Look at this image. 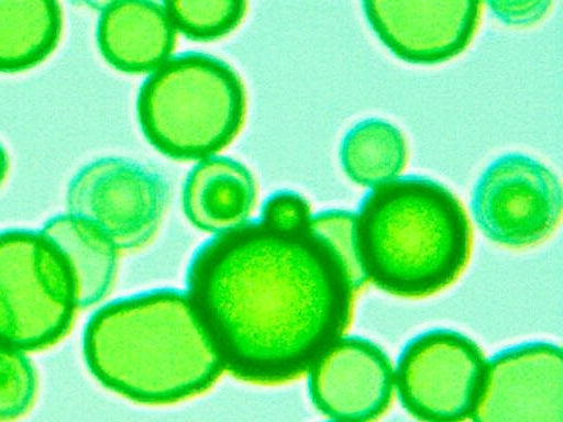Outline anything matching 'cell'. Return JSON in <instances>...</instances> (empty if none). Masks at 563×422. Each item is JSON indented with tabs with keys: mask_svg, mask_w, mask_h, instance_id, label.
I'll list each match as a JSON object with an SVG mask.
<instances>
[{
	"mask_svg": "<svg viewBox=\"0 0 563 422\" xmlns=\"http://www.w3.org/2000/svg\"><path fill=\"white\" fill-rule=\"evenodd\" d=\"M340 160L353 182L374 188L397 178L405 169L406 138L393 123L368 118L346 132L340 146Z\"/></svg>",
	"mask_w": 563,
	"mask_h": 422,
	"instance_id": "2e32d148",
	"label": "cell"
},
{
	"mask_svg": "<svg viewBox=\"0 0 563 422\" xmlns=\"http://www.w3.org/2000/svg\"><path fill=\"white\" fill-rule=\"evenodd\" d=\"M84 355L106 388L148 406L196 397L224 371L186 291L172 288L100 308L85 329Z\"/></svg>",
	"mask_w": 563,
	"mask_h": 422,
	"instance_id": "7a4b0ae2",
	"label": "cell"
},
{
	"mask_svg": "<svg viewBox=\"0 0 563 422\" xmlns=\"http://www.w3.org/2000/svg\"><path fill=\"white\" fill-rule=\"evenodd\" d=\"M366 20L383 44L400 59L438 64L461 54L482 15L477 1H364Z\"/></svg>",
	"mask_w": 563,
	"mask_h": 422,
	"instance_id": "8fae6325",
	"label": "cell"
},
{
	"mask_svg": "<svg viewBox=\"0 0 563 422\" xmlns=\"http://www.w3.org/2000/svg\"><path fill=\"white\" fill-rule=\"evenodd\" d=\"M169 187L155 169L107 157L82 167L67 191L69 213L99 230L118 251L147 244L159 227Z\"/></svg>",
	"mask_w": 563,
	"mask_h": 422,
	"instance_id": "52a82bcc",
	"label": "cell"
},
{
	"mask_svg": "<svg viewBox=\"0 0 563 422\" xmlns=\"http://www.w3.org/2000/svg\"><path fill=\"white\" fill-rule=\"evenodd\" d=\"M394 388L388 355L357 335L342 336L308 371L313 406L333 421L377 420L389 408Z\"/></svg>",
	"mask_w": 563,
	"mask_h": 422,
	"instance_id": "30bf717a",
	"label": "cell"
},
{
	"mask_svg": "<svg viewBox=\"0 0 563 422\" xmlns=\"http://www.w3.org/2000/svg\"><path fill=\"white\" fill-rule=\"evenodd\" d=\"M41 232L67 264L77 308L85 309L99 302L113 282L118 248L90 223L70 213L49 219Z\"/></svg>",
	"mask_w": 563,
	"mask_h": 422,
	"instance_id": "5bb4252c",
	"label": "cell"
},
{
	"mask_svg": "<svg viewBox=\"0 0 563 422\" xmlns=\"http://www.w3.org/2000/svg\"><path fill=\"white\" fill-rule=\"evenodd\" d=\"M9 160L8 155L3 146L0 144V184L3 181L8 171Z\"/></svg>",
	"mask_w": 563,
	"mask_h": 422,
	"instance_id": "7402d4cb",
	"label": "cell"
},
{
	"mask_svg": "<svg viewBox=\"0 0 563 422\" xmlns=\"http://www.w3.org/2000/svg\"><path fill=\"white\" fill-rule=\"evenodd\" d=\"M97 41L103 57L117 69L152 73L170 58L176 30L164 2L112 1L101 11Z\"/></svg>",
	"mask_w": 563,
	"mask_h": 422,
	"instance_id": "7c38bea8",
	"label": "cell"
},
{
	"mask_svg": "<svg viewBox=\"0 0 563 422\" xmlns=\"http://www.w3.org/2000/svg\"><path fill=\"white\" fill-rule=\"evenodd\" d=\"M77 308L70 271L41 232H0V343L45 348L69 330Z\"/></svg>",
	"mask_w": 563,
	"mask_h": 422,
	"instance_id": "5b68a950",
	"label": "cell"
},
{
	"mask_svg": "<svg viewBox=\"0 0 563 422\" xmlns=\"http://www.w3.org/2000/svg\"><path fill=\"white\" fill-rule=\"evenodd\" d=\"M176 31L195 41H212L233 31L243 20L245 1H165Z\"/></svg>",
	"mask_w": 563,
	"mask_h": 422,
	"instance_id": "e0dca14e",
	"label": "cell"
},
{
	"mask_svg": "<svg viewBox=\"0 0 563 422\" xmlns=\"http://www.w3.org/2000/svg\"><path fill=\"white\" fill-rule=\"evenodd\" d=\"M488 5L504 23L529 25L538 22L548 13L552 1H490Z\"/></svg>",
	"mask_w": 563,
	"mask_h": 422,
	"instance_id": "44dd1931",
	"label": "cell"
},
{
	"mask_svg": "<svg viewBox=\"0 0 563 422\" xmlns=\"http://www.w3.org/2000/svg\"><path fill=\"white\" fill-rule=\"evenodd\" d=\"M136 108L142 131L156 149L175 159L202 160L234 140L243 124L246 98L230 65L187 52L151 73Z\"/></svg>",
	"mask_w": 563,
	"mask_h": 422,
	"instance_id": "277c9868",
	"label": "cell"
},
{
	"mask_svg": "<svg viewBox=\"0 0 563 422\" xmlns=\"http://www.w3.org/2000/svg\"><path fill=\"white\" fill-rule=\"evenodd\" d=\"M310 225L321 233L341 255L358 292L367 281L355 247L354 212L347 210L321 211L311 215Z\"/></svg>",
	"mask_w": 563,
	"mask_h": 422,
	"instance_id": "d6986e66",
	"label": "cell"
},
{
	"mask_svg": "<svg viewBox=\"0 0 563 422\" xmlns=\"http://www.w3.org/2000/svg\"><path fill=\"white\" fill-rule=\"evenodd\" d=\"M35 392L36 378L30 360L22 351L0 343V422L25 414Z\"/></svg>",
	"mask_w": 563,
	"mask_h": 422,
	"instance_id": "ac0fdd59",
	"label": "cell"
},
{
	"mask_svg": "<svg viewBox=\"0 0 563 422\" xmlns=\"http://www.w3.org/2000/svg\"><path fill=\"white\" fill-rule=\"evenodd\" d=\"M471 211L492 242L510 248L533 246L560 224L561 182L541 162L507 153L493 160L476 181Z\"/></svg>",
	"mask_w": 563,
	"mask_h": 422,
	"instance_id": "ba28073f",
	"label": "cell"
},
{
	"mask_svg": "<svg viewBox=\"0 0 563 422\" xmlns=\"http://www.w3.org/2000/svg\"><path fill=\"white\" fill-rule=\"evenodd\" d=\"M186 286L224 370L264 386L307 374L344 336L357 293L343 258L310 222L283 231L258 219L203 243Z\"/></svg>",
	"mask_w": 563,
	"mask_h": 422,
	"instance_id": "6da1fadb",
	"label": "cell"
},
{
	"mask_svg": "<svg viewBox=\"0 0 563 422\" xmlns=\"http://www.w3.org/2000/svg\"><path fill=\"white\" fill-rule=\"evenodd\" d=\"M311 215L310 204L302 196L280 190L264 201L258 220L277 230L294 231L306 227Z\"/></svg>",
	"mask_w": 563,
	"mask_h": 422,
	"instance_id": "ffe728a7",
	"label": "cell"
},
{
	"mask_svg": "<svg viewBox=\"0 0 563 422\" xmlns=\"http://www.w3.org/2000/svg\"><path fill=\"white\" fill-rule=\"evenodd\" d=\"M62 10L52 0H0V71L40 64L56 47Z\"/></svg>",
	"mask_w": 563,
	"mask_h": 422,
	"instance_id": "9a60e30c",
	"label": "cell"
},
{
	"mask_svg": "<svg viewBox=\"0 0 563 422\" xmlns=\"http://www.w3.org/2000/svg\"><path fill=\"white\" fill-rule=\"evenodd\" d=\"M472 422H563L562 348L550 342L507 347L486 363Z\"/></svg>",
	"mask_w": 563,
	"mask_h": 422,
	"instance_id": "9c48e42d",
	"label": "cell"
},
{
	"mask_svg": "<svg viewBox=\"0 0 563 422\" xmlns=\"http://www.w3.org/2000/svg\"><path fill=\"white\" fill-rule=\"evenodd\" d=\"M329 422H340V421H333V420H332V421H329Z\"/></svg>",
	"mask_w": 563,
	"mask_h": 422,
	"instance_id": "603a6c76",
	"label": "cell"
},
{
	"mask_svg": "<svg viewBox=\"0 0 563 422\" xmlns=\"http://www.w3.org/2000/svg\"><path fill=\"white\" fill-rule=\"evenodd\" d=\"M256 203V184L241 163L211 156L189 173L183 190L187 219L199 230L219 234L247 222Z\"/></svg>",
	"mask_w": 563,
	"mask_h": 422,
	"instance_id": "4fadbf2b",
	"label": "cell"
},
{
	"mask_svg": "<svg viewBox=\"0 0 563 422\" xmlns=\"http://www.w3.org/2000/svg\"><path fill=\"white\" fill-rule=\"evenodd\" d=\"M487 359L468 336L432 329L399 354L394 384L404 409L420 422H464L474 410Z\"/></svg>",
	"mask_w": 563,
	"mask_h": 422,
	"instance_id": "8992f818",
	"label": "cell"
},
{
	"mask_svg": "<svg viewBox=\"0 0 563 422\" xmlns=\"http://www.w3.org/2000/svg\"><path fill=\"white\" fill-rule=\"evenodd\" d=\"M355 247L366 281L400 298H426L465 269L472 225L461 201L422 176L372 188L354 212Z\"/></svg>",
	"mask_w": 563,
	"mask_h": 422,
	"instance_id": "3957f363",
	"label": "cell"
}]
</instances>
